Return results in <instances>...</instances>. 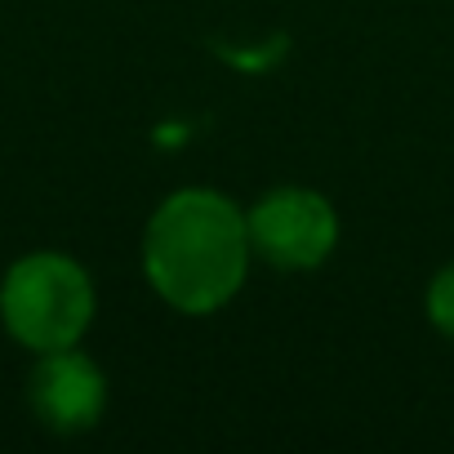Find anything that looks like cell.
I'll list each match as a JSON object with an SVG mask.
<instances>
[{
    "label": "cell",
    "instance_id": "obj_1",
    "mask_svg": "<svg viewBox=\"0 0 454 454\" xmlns=\"http://www.w3.org/2000/svg\"><path fill=\"white\" fill-rule=\"evenodd\" d=\"M250 263V227L241 209L205 187L174 192L147 223L143 268L152 290L187 312H218L246 281Z\"/></svg>",
    "mask_w": 454,
    "mask_h": 454
},
{
    "label": "cell",
    "instance_id": "obj_2",
    "mask_svg": "<svg viewBox=\"0 0 454 454\" xmlns=\"http://www.w3.org/2000/svg\"><path fill=\"white\" fill-rule=\"evenodd\" d=\"M0 312L19 343L45 352L76 348L94 317V286L81 263L63 254H32L10 268L0 290Z\"/></svg>",
    "mask_w": 454,
    "mask_h": 454
},
{
    "label": "cell",
    "instance_id": "obj_3",
    "mask_svg": "<svg viewBox=\"0 0 454 454\" xmlns=\"http://www.w3.org/2000/svg\"><path fill=\"white\" fill-rule=\"evenodd\" d=\"M246 227H250V250H259L272 268H286V272L325 263L339 241V218L330 200L303 187L268 192L250 209Z\"/></svg>",
    "mask_w": 454,
    "mask_h": 454
},
{
    "label": "cell",
    "instance_id": "obj_4",
    "mask_svg": "<svg viewBox=\"0 0 454 454\" xmlns=\"http://www.w3.org/2000/svg\"><path fill=\"white\" fill-rule=\"evenodd\" d=\"M107 401V383L98 365L72 348L45 352V361L32 374V405L54 432H85L98 423Z\"/></svg>",
    "mask_w": 454,
    "mask_h": 454
},
{
    "label": "cell",
    "instance_id": "obj_5",
    "mask_svg": "<svg viewBox=\"0 0 454 454\" xmlns=\"http://www.w3.org/2000/svg\"><path fill=\"white\" fill-rule=\"evenodd\" d=\"M427 317H432V325H436L441 334L454 339V268L436 272V281H432V290H427Z\"/></svg>",
    "mask_w": 454,
    "mask_h": 454
}]
</instances>
